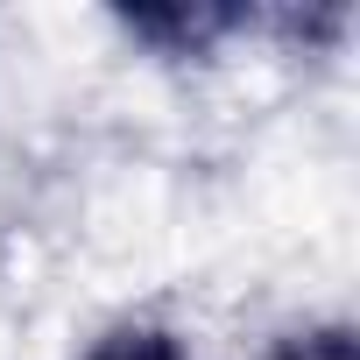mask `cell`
<instances>
[{"mask_svg": "<svg viewBox=\"0 0 360 360\" xmlns=\"http://www.w3.org/2000/svg\"><path fill=\"white\" fill-rule=\"evenodd\" d=\"M85 360H191V353L176 346L162 325H113L106 339H92Z\"/></svg>", "mask_w": 360, "mask_h": 360, "instance_id": "obj_1", "label": "cell"}, {"mask_svg": "<svg viewBox=\"0 0 360 360\" xmlns=\"http://www.w3.org/2000/svg\"><path fill=\"white\" fill-rule=\"evenodd\" d=\"M276 360H353V346H346L339 332H318V339H304V346H290V353H276Z\"/></svg>", "mask_w": 360, "mask_h": 360, "instance_id": "obj_2", "label": "cell"}]
</instances>
